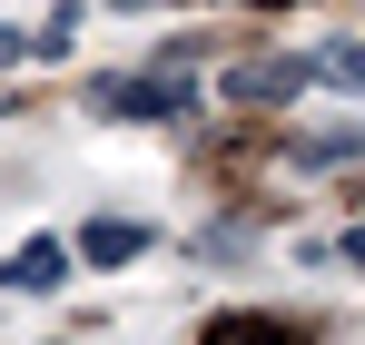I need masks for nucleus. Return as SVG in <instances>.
<instances>
[{
	"label": "nucleus",
	"instance_id": "nucleus-1",
	"mask_svg": "<svg viewBox=\"0 0 365 345\" xmlns=\"http://www.w3.org/2000/svg\"><path fill=\"white\" fill-rule=\"evenodd\" d=\"M99 118H187L197 109V79L187 69H128V79H99Z\"/></svg>",
	"mask_w": 365,
	"mask_h": 345
},
{
	"label": "nucleus",
	"instance_id": "nucleus-2",
	"mask_svg": "<svg viewBox=\"0 0 365 345\" xmlns=\"http://www.w3.org/2000/svg\"><path fill=\"white\" fill-rule=\"evenodd\" d=\"M306 79H316V59H247V69H227V99H247V109H287Z\"/></svg>",
	"mask_w": 365,
	"mask_h": 345
},
{
	"label": "nucleus",
	"instance_id": "nucleus-3",
	"mask_svg": "<svg viewBox=\"0 0 365 345\" xmlns=\"http://www.w3.org/2000/svg\"><path fill=\"white\" fill-rule=\"evenodd\" d=\"M69 257H79V247H60V237H30V247H10L0 287H10V296H50V287H69Z\"/></svg>",
	"mask_w": 365,
	"mask_h": 345
},
{
	"label": "nucleus",
	"instance_id": "nucleus-4",
	"mask_svg": "<svg viewBox=\"0 0 365 345\" xmlns=\"http://www.w3.org/2000/svg\"><path fill=\"white\" fill-rule=\"evenodd\" d=\"M79 257H89V267H128V257H148V227H138V217H89Z\"/></svg>",
	"mask_w": 365,
	"mask_h": 345
},
{
	"label": "nucleus",
	"instance_id": "nucleus-5",
	"mask_svg": "<svg viewBox=\"0 0 365 345\" xmlns=\"http://www.w3.org/2000/svg\"><path fill=\"white\" fill-rule=\"evenodd\" d=\"M316 79H336V89H365V40H326V50H316Z\"/></svg>",
	"mask_w": 365,
	"mask_h": 345
},
{
	"label": "nucleus",
	"instance_id": "nucleus-6",
	"mask_svg": "<svg viewBox=\"0 0 365 345\" xmlns=\"http://www.w3.org/2000/svg\"><path fill=\"white\" fill-rule=\"evenodd\" d=\"M365 148V128H316V138H297V158L306 168H326V158H356Z\"/></svg>",
	"mask_w": 365,
	"mask_h": 345
},
{
	"label": "nucleus",
	"instance_id": "nucleus-7",
	"mask_svg": "<svg viewBox=\"0 0 365 345\" xmlns=\"http://www.w3.org/2000/svg\"><path fill=\"white\" fill-rule=\"evenodd\" d=\"M207 345H287V326H267V316H227V326H207Z\"/></svg>",
	"mask_w": 365,
	"mask_h": 345
},
{
	"label": "nucleus",
	"instance_id": "nucleus-8",
	"mask_svg": "<svg viewBox=\"0 0 365 345\" xmlns=\"http://www.w3.org/2000/svg\"><path fill=\"white\" fill-rule=\"evenodd\" d=\"M30 59V30H0V69H20Z\"/></svg>",
	"mask_w": 365,
	"mask_h": 345
},
{
	"label": "nucleus",
	"instance_id": "nucleus-9",
	"mask_svg": "<svg viewBox=\"0 0 365 345\" xmlns=\"http://www.w3.org/2000/svg\"><path fill=\"white\" fill-rule=\"evenodd\" d=\"M346 257H356V267H365V227H356V237H346Z\"/></svg>",
	"mask_w": 365,
	"mask_h": 345
}]
</instances>
